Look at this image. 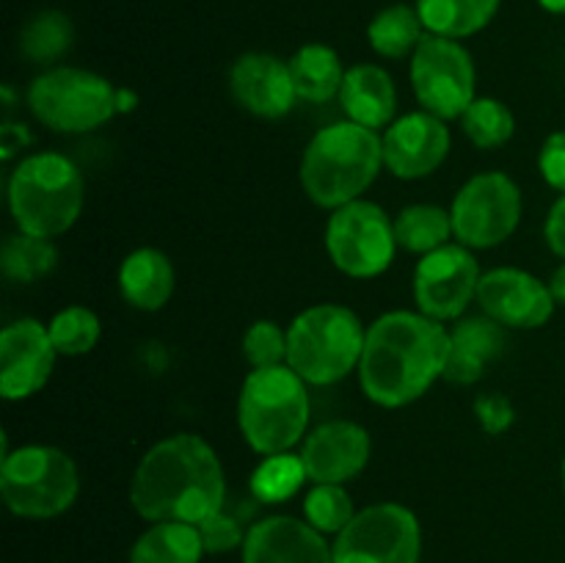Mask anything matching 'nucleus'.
Here are the masks:
<instances>
[{"instance_id": "nucleus-1", "label": "nucleus", "mask_w": 565, "mask_h": 563, "mask_svg": "<svg viewBox=\"0 0 565 563\" xmlns=\"http://www.w3.org/2000/svg\"><path fill=\"white\" fill-rule=\"evenodd\" d=\"M221 458L196 434H174L143 453L130 480V506L147 522L202 524L224 508Z\"/></svg>"}, {"instance_id": "nucleus-2", "label": "nucleus", "mask_w": 565, "mask_h": 563, "mask_svg": "<svg viewBox=\"0 0 565 563\" xmlns=\"http://www.w3.org/2000/svg\"><path fill=\"white\" fill-rule=\"evenodd\" d=\"M450 331L423 312L395 309L367 329L359 384L367 401L403 408L419 401L445 375Z\"/></svg>"}, {"instance_id": "nucleus-3", "label": "nucleus", "mask_w": 565, "mask_h": 563, "mask_svg": "<svg viewBox=\"0 0 565 563\" xmlns=\"http://www.w3.org/2000/svg\"><path fill=\"white\" fill-rule=\"evenodd\" d=\"M384 166V141L370 127L337 121L315 132L301 158V188L318 208L337 210L367 191Z\"/></svg>"}, {"instance_id": "nucleus-4", "label": "nucleus", "mask_w": 565, "mask_h": 563, "mask_svg": "<svg viewBox=\"0 0 565 563\" xmlns=\"http://www.w3.org/2000/svg\"><path fill=\"white\" fill-rule=\"evenodd\" d=\"M86 202L81 169L58 152L28 155L9 180V210L17 230L36 237H58L75 226Z\"/></svg>"}, {"instance_id": "nucleus-5", "label": "nucleus", "mask_w": 565, "mask_h": 563, "mask_svg": "<svg viewBox=\"0 0 565 563\" xmlns=\"http://www.w3.org/2000/svg\"><path fill=\"white\" fill-rule=\"evenodd\" d=\"M307 386L290 364L246 375L237 397V425L254 453L276 456L303 442L309 425Z\"/></svg>"}, {"instance_id": "nucleus-6", "label": "nucleus", "mask_w": 565, "mask_h": 563, "mask_svg": "<svg viewBox=\"0 0 565 563\" xmlns=\"http://www.w3.org/2000/svg\"><path fill=\"white\" fill-rule=\"evenodd\" d=\"M367 329L342 304H315L287 329V364L309 386H329L359 370Z\"/></svg>"}, {"instance_id": "nucleus-7", "label": "nucleus", "mask_w": 565, "mask_h": 563, "mask_svg": "<svg viewBox=\"0 0 565 563\" xmlns=\"http://www.w3.org/2000/svg\"><path fill=\"white\" fill-rule=\"evenodd\" d=\"M81 475L70 453L53 445H22L0 458V495L20 519H55L70 511Z\"/></svg>"}, {"instance_id": "nucleus-8", "label": "nucleus", "mask_w": 565, "mask_h": 563, "mask_svg": "<svg viewBox=\"0 0 565 563\" xmlns=\"http://www.w3.org/2000/svg\"><path fill=\"white\" fill-rule=\"evenodd\" d=\"M28 108L50 130L88 132L114 119L119 110V88L97 72L55 66L31 83Z\"/></svg>"}, {"instance_id": "nucleus-9", "label": "nucleus", "mask_w": 565, "mask_h": 563, "mask_svg": "<svg viewBox=\"0 0 565 563\" xmlns=\"http://www.w3.org/2000/svg\"><path fill=\"white\" fill-rule=\"evenodd\" d=\"M395 221L367 199L342 204L326 224V252L351 279H375L395 259Z\"/></svg>"}, {"instance_id": "nucleus-10", "label": "nucleus", "mask_w": 565, "mask_h": 563, "mask_svg": "<svg viewBox=\"0 0 565 563\" xmlns=\"http://www.w3.org/2000/svg\"><path fill=\"white\" fill-rule=\"evenodd\" d=\"M334 563H419L423 528L412 508L375 502L334 535Z\"/></svg>"}, {"instance_id": "nucleus-11", "label": "nucleus", "mask_w": 565, "mask_h": 563, "mask_svg": "<svg viewBox=\"0 0 565 563\" xmlns=\"http://www.w3.org/2000/svg\"><path fill=\"white\" fill-rule=\"evenodd\" d=\"M475 61L461 42L425 33L412 55V86L428 114L461 119L475 103Z\"/></svg>"}, {"instance_id": "nucleus-12", "label": "nucleus", "mask_w": 565, "mask_h": 563, "mask_svg": "<svg viewBox=\"0 0 565 563\" xmlns=\"http://www.w3.org/2000/svg\"><path fill=\"white\" fill-rule=\"evenodd\" d=\"M452 235L467 248H494L522 221V191L502 171L475 174L452 199Z\"/></svg>"}, {"instance_id": "nucleus-13", "label": "nucleus", "mask_w": 565, "mask_h": 563, "mask_svg": "<svg viewBox=\"0 0 565 563\" xmlns=\"http://www.w3.org/2000/svg\"><path fill=\"white\" fill-rule=\"evenodd\" d=\"M480 265L461 243H447L425 254L414 268V304L417 312L439 320L461 318L472 298H478Z\"/></svg>"}, {"instance_id": "nucleus-14", "label": "nucleus", "mask_w": 565, "mask_h": 563, "mask_svg": "<svg viewBox=\"0 0 565 563\" xmlns=\"http://www.w3.org/2000/svg\"><path fill=\"white\" fill-rule=\"evenodd\" d=\"M50 329L36 318H20L0 334V395L6 401H25L44 390L55 368Z\"/></svg>"}, {"instance_id": "nucleus-15", "label": "nucleus", "mask_w": 565, "mask_h": 563, "mask_svg": "<svg viewBox=\"0 0 565 563\" xmlns=\"http://www.w3.org/2000/svg\"><path fill=\"white\" fill-rule=\"evenodd\" d=\"M478 304L505 329H541L557 307L550 285L522 268H494L480 276Z\"/></svg>"}, {"instance_id": "nucleus-16", "label": "nucleus", "mask_w": 565, "mask_h": 563, "mask_svg": "<svg viewBox=\"0 0 565 563\" xmlns=\"http://www.w3.org/2000/svg\"><path fill=\"white\" fill-rule=\"evenodd\" d=\"M384 141V166L397 180H423L434 174L450 155V130L445 119L417 110L392 121Z\"/></svg>"}, {"instance_id": "nucleus-17", "label": "nucleus", "mask_w": 565, "mask_h": 563, "mask_svg": "<svg viewBox=\"0 0 565 563\" xmlns=\"http://www.w3.org/2000/svg\"><path fill=\"white\" fill-rule=\"evenodd\" d=\"M373 442L359 423L331 419L303 436L301 461L312 484H342L356 478L370 461Z\"/></svg>"}, {"instance_id": "nucleus-18", "label": "nucleus", "mask_w": 565, "mask_h": 563, "mask_svg": "<svg viewBox=\"0 0 565 563\" xmlns=\"http://www.w3.org/2000/svg\"><path fill=\"white\" fill-rule=\"evenodd\" d=\"M230 92L243 110L263 119H281L298 103L290 64L270 53H246L232 64Z\"/></svg>"}, {"instance_id": "nucleus-19", "label": "nucleus", "mask_w": 565, "mask_h": 563, "mask_svg": "<svg viewBox=\"0 0 565 563\" xmlns=\"http://www.w3.org/2000/svg\"><path fill=\"white\" fill-rule=\"evenodd\" d=\"M243 563H334V546L307 519L279 513L246 530Z\"/></svg>"}, {"instance_id": "nucleus-20", "label": "nucleus", "mask_w": 565, "mask_h": 563, "mask_svg": "<svg viewBox=\"0 0 565 563\" xmlns=\"http://www.w3.org/2000/svg\"><path fill=\"white\" fill-rule=\"evenodd\" d=\"M505 348V326L486 318H467L452 326L450 346H447L445 375L450 384H475L483 379L486 368L494 362Z\"/></svg>"}, {"instance_id": "nucleus-21", "label": "nucleus", "mask_w": 565, "mask_h": 563, "mask_svg": "<svg viewBox=\"0 0 565 563\" xmlns=\"http://www.w3.org/2000/svg\"><path fill=\"white\" fill-rule=\"evenodd\" d=\"M342 110L356 125L379 132L390 127L397 114V88L390 72L375 64H356L345 72L340 88Z\"/></svg>"}, {"instance_id": "nucleus-22", "label": "nucleus", "mask_w": 565, "mask_h": 563, "mask_svg": "<svg viewBox=\"0 0 565 563\" xmlns=\"http://www.w3.org/2000/svg\"><path fill=\"white\" fill-rule=\"evenodd\" d=\"M174 287V265L160 248L143 246L121 259L119 290L130 307L143 309V312H158L171 301Z\"/></svg>"}, {"instance_id": "nucleus-23", "label": "nucleus", "mask_w": 565, "mask_h": 563, "mask_svg": "<svg viewBox=\"0 0 565 563\" xmlns=\"http://www.w3.org/2000/svg\"><path fill=\"white\" fill-rule=\"evenodd\" d=\"M287 64H290V75L292 83H296L298 99L323 105L329 99L340 97V88L348 70H342L340 55L329 44H303L301 50H296V55Z\"/></svg>"}, {"instance_id": "nucleus-24", "label": "nucleus", "mask_w": 565, "mask_h": 563, "mask_svg": "<svg viewBox=\"0 0 565 563\" xmlns=\"http://www.w3.org/2000/svg\"><path fill=\"white\" fill-rule=\"evenodd\" d=\"M202 557V533L188 522H152L130 550V563H199Z\"/></svg>"}, {"instance_id": "nucleus-25", "label": "nucleus", "mask_w": 565, "mask_h": 563, "mask_svg": "<svg viewBox=\"0 0 565 563\" xmlns=\"http://www.w3.org/2000/svg\"><path fill=\"white\" fill-rule=\"evenodd\" d=\"M502 0H417L425 31L445 39H467L483 31L500 11Z\"/></svg>"}, {"instance_id": "nucleus-26", "label": "nucleus", "mask_w": 565, "mask_h": 563, "mask_svg": "<svg viewBox=\"0 0 565 563\" xmlns=\"http://www.w3.org/2000/svg\"><path fill=\"white\" fill-rule=\"evenodd\" d=\"M425 33L428 31L419 20L417 6L395 3L373 17L367 25V42L384 59H406V55H414Z\"/></svg>"}, {"instance_id": "nucleus-27", "label": "nucleus", "mask_w": 565, "mask_h": 563, "mask_svg": "<svg viewBox=\"0 0 565 563\" xmlns=\"http://www.w3.org/2000/svg\"><path fill=\"white\" fill-rule=\"evenodd\" d=\"M452 237V215L450 210H441L436 204H408L395 219V241L406 252L425 254L447 246Z\"/></svg>"}, {"instance_id": "nucleus-28", "label": "nucleus", "mask_w": 565, "mask_h": 563, "mask_svg": "<svg viewBox=\"0 0 565 563\" xmlns=\"http://www.w3.org/2000/svg\"><path fill=\"white\" fill-rule=\"evenodd\" d=\"M55 265H58V248L53 246L50 237L17 232V235L6 237L3 248H0V268L11 282L31 285V282L47 276Z\"/></svg>"}, {"instance_id": "nucleus-29", "label": "nucleus", "mask_w": 565, "mask_h": 563, "mask_svg": "<svg viewBox=\"0 0 565 563\" xmlns=\"http://www.w3.org/2000/svg\"><path fill=\"white\" fill-rule=\"evenodd\" d=\"M75 42L72 20L61 11H39L25 22L20 33V50L36 64H53Z\"/></svg>"}, {"instance_id": "nucleus-30", "label": "nucleus", "mask_w": 565, "mask_h": 563, "mask_svg": "<svg viewBox=\"0 0 565 563\" xmlns=\"http://www.w3.org/2000/svg\"><path fill=\"white\" fill-rule=\"evenodd\" d=\"M461 127L478 149H497L511 141L516 119L502 99L475 97V103L463 110Z\"/></svg>"}, {"instance_id": "nucleus-31", "label": "nucleus", "mask_w": 565, "mask_h": 563, "mask_svg": "<svg viewBox=\"0 0 565 563\" xmlns=\"http://www.w3.org/2000/svg\"><path fill=\"white\" fill-rule=\"evenodd\" d=\"M307 469H303L301 456H290V453H276V456H265L259 467L252 475V495L259 502H285L296 495L303 486Z\"/></svg>"}, {"instance_id": "nucleus-32", "label": "nucleus", "mask_w": 565, "mask_h": 563, "mask_svg": "<svg viewBox=\"0 0 565 563\" xmlns=\"http://www.w3.org/2000/svg\"><path fill=\"white\" fill-rule=\"evenodd\" d=\"M353 517L356 508L342 484H312L303 497V519L323 535H340Z\"/></svg>"}, {"instance_id": "nucleus-33", "label": "nucleus", "mask_w": 565, "mask_h": 563, "mask_svg": "<svg viewBox=\"0 0 565 563\" xmlns=\"http://www.w3.org/2000/svg\"><path fill=\"white\" fill-rule=\"evenodd\" d=\"M50 340H53L58 357H83L92 351L99 340V318L88 307L72 304V307L61 309L53 320L47 323Z\"/></svg>"}, {"instance_id": "nucleus-34", "label": "nucleus", "mask_w": 565, "mask_h": 563, "mask_svg": "<svg viewBox=\"0 0 565 563\" xmlns=\"http://www.w3.org/2000/svg\"><path fill=\"white\" fill-rule=\"evenodd\" d=\"M243 357L252 370L287 364V331L274 320H257L243 334Z\"/></svg>"}, {"instance_id": "nucleus-35", "label": "nucleus", "mask_w": 565, "mask_h": 563, "mask_svg": "<svg viewBox=\"0 0 565 563\" xmlns=\"http://www.w3.org/2000/svg\"><path fill=\"white\" fill-rule=\"evenodd\" d=\"M196 528L199 533H202L204 552H213V555H218V552H232L235 546H243V541H246L241 522H237L235 517H230L224 508L215 511L213 517L204 519L202 524H196Z\"/></svg>"}, {"instance_id": "nucleus-36", "label": "nucleus", "mask_w": 565, "mask_h": 563, "mask_svg": "<svg viewBox=\"0 0 565 563\" xmlns=\"http://www.w3.org/2000/svg\"><path fill=\"white\" fill-rule=\"evenodd\" d=\"M475 417H478L480 428L489 436H502L516 419L513 412V403L508 401L500 392H483V395L475 397Z\"/></svg>"}, {"instance_id": "nucleus-37", "label": "nucleus", "mask_w": 565, "mask_h": 563, "mask_svg": "<svg viewBox=\"0 0 565 563\" xmlns=\"http://www.w3.org/2000/svg\"><path fill=\"white\" fill-rule=\"evenodd\" d=\"M539 171L555 191L565 193V130L552 132L539 152Z\"/></svg>"}, {"instance_id": "nucleus-38", "label": "nucleus", "mask_w": 565, "mask_h": 563, "mask_svg": "<svg viewBox=\"0 0 565 563\" xmlns=\"http://www.w3.org/2000/svg\"><path fill=\"white\" fill-rule=\"evenodd\" d=\"M544 237L546 246H550L557 257L565 259V193H561V199L552 204L550 215H546Z\"/></svg>"}, {"instance_id": "nucleus-39", "label": "nucleus", "mask_w": 565, "mask_h": 563, "mask_svg": "<svg viewBox=\"0 0 565 563\" xmlns=\"http://www.w3.org/2000/svg\"><path fill=\"white\" fill-rule=\"evenodd\" d=\"M546 285H550V290H552V296H555V301L563 304V307H565V263L557 265L555 274H552V279L546 282Z\"/></svg>"}, {"instance_id": "nucleus-40", "label": "nucleus", "mask_w": 565, "mask_h": 563, "mask_svg": "<svg viewBox=\"0 0 565 563\" xmlns=\"http://www.w3.org/2000/svg\"><path fill=\"white\" fill-rule=\"evenodd\" d=\"M539 6L550 14H565V0H539Z\"/></svg>"}, {"instance_id": "nucleus-41", "label": "nucleus", "mask_w": 565, "mask_h": 563, "mask_svg": "<svg viewBox=\"0 0 565 563\" xmlns=\"http://www.w3.org/2000/svg\"><path fill=\"white\" fill-rule=\"evenodd\" d=\"M563 491H565V458H563Z\"/></svg>"}]
</instances>
